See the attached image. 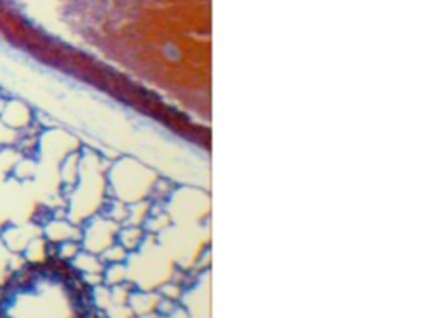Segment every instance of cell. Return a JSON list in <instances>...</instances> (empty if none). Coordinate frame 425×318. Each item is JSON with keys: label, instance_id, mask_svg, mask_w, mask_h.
Instances as JSON below:
<instances>
[{"label": "cell", "instance_id": "6da1fadb", "mask_svg": "<svg viewBox=\"0 0 425 318\" xmlns=\"http://www.w3.org/2000/svg\"><path fill=\"white\" fill-rule=\"evenodd\" d=\"M30 122V110L27 108L26 103L16 98L4 101L2 110H0V123L7 129H11V131L26 129Z\"/></svg>", "mask_w": 425, "mask_h": 318}]
</instances>
